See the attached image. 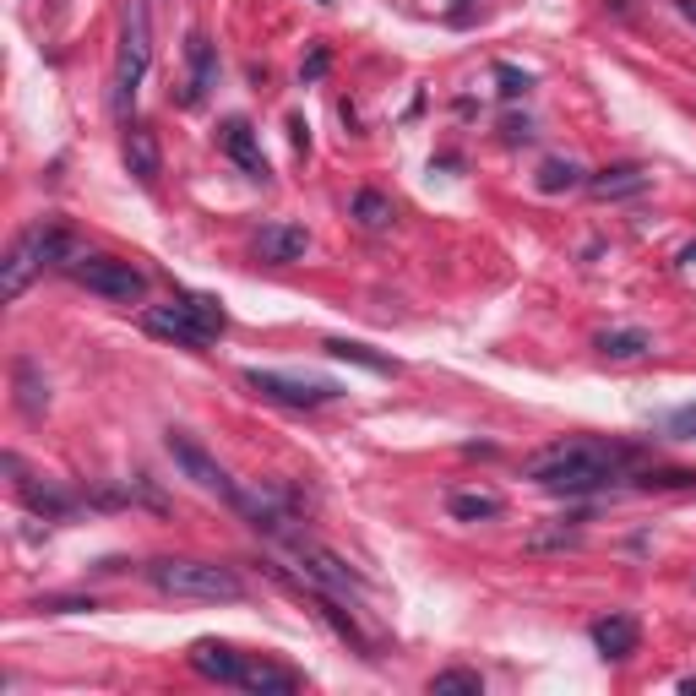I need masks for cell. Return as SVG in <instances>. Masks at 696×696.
Segmentation results:
<instances>
[{"label": "cell", "mask_w": 696, "mask_h": 696, "mask_svg": "<svg viewBox=\"0 0 696 696\" xmlns=\"http://www.w3.org/2000/svg\"><path fill=\"white\" fill-rule=\"evenodd\" d=\"M631 468V446L620 441H593V435H571V441H555L544 452H533L522 463V479L544 484L555 495H593L604 490L609 479H620Z\"/></svg>", "instance_id": "1"}, {"label": "cell", "mask_w": 696, "mask_h": 696, "mask_svg": "<svg viewBox=\"0 0 696 696\" xmlns=\"http://www.w3.org/2000/svg\"><path fill=\"white\" fill-rule=\"evenodd\" d=\"M82 261H87V245H82L71 229H60V223H33V229L6 251L0 294H6V300H22V289H28V283L39 278L44 267H55V272H77Z\"/></svg>", "instance_id": "2"}, {"label": "cell", "mask_w": 696, "mask_h": 696, "mask_svg": "<svg viewBox=\"0 0 696 696\" xmlns=\"http://www.w3.org/2000/svg\"><path fill=\"white\" fill-rule=\"evenodd\" d=\"M147 582L169 599H196V604H240L245 582L218 561H191V555H164L147 561Z\"/></svg>", "instance_id": "3"}, {"label": "cell", "mask_w": 696, "mask_h": 696, "mask_svg": "<svg viewBox=\"0 0 696 696\" xmlns=\"http://www.w3.org/2000/svg\"><path fill=\"white\" fill-rule=\"evenodd\" d=\"M147 60H153V33H147V6L131 0L126 6V33H120V60H115V109L126 115L136 87L147 77Z\"/></svg>", "instance_id": "4"}, {"label": "cell", "mask_w": 696, "mask_h": 696, "mask_svg": "<svg viewBox=\"0 0 696 696\" xmlns=\"http://www.w3.org/2000/svg\"><path fill=\"white\" fill-rule=\"evenodd\" d=\"M71 278H77L87 294H104V300H115V305H136L147 294V272L131 267V261H120V256H87Z\"/></svg>", "instance_id": "5"}, {"label": "cell", "mask_w": 696, "mask_h": 696, "mask_svg": "<svg viewBox=\"0 0 696 696\" xmlns=\"http://www.w3.org/2000/svg\"><path fill=\"white\" fill-rule=\"evenodd\" d=\"M164 446H169V457H174V463H180V474H185V479H191V484H202L207 495H218V501H229L234 512H240L245 490H240V484H234L229 474H223V468L202 452V446L191 441V435H185V430H169V435H164Z\"/></svg>", "instance_id": "6"}, {"label": "cell", "mask_w": 696, "mask_h": 696, "mask_svg": "<svg viewBox=\"0 0 696 696\" xmlns=\"http://www.w3.org/2000/svg\"><path fill=\"white\" fill-rule=\"evenodd\" d=\"M283 544L294 550V561H300V571H305V582H310V588H338V593H348V588H365V582H359V571L348 566L343 555H332L327 544H316L310 533L294 528Z\"/></svg>", "instance_id": "7"}, {"label": "cell", "mask_w": 696, "mask_h": 696, "mask_svg": "<svg viewBox=\"0 0 696 696\" xmlns=\"http://www.w3.org/2000/svg\"><path fill=\"white\" fill-rule=\"evenodd\" d=\"M245 387L283 408H321L332 397H343L338 381H310V376L300 381V376H278V370H245Z\"/></svg>", "instance_id": "8"}, {"label": "cell", "mask_w": 696, "mask_h": 696, "mask_svg": "<svg viewBox=\"0 0 696 696\" xmlns=\"http://www.w3.org/2000/svg\"><path fill=\"white\" fill-rule=\"evenodd\" d=\"M218 147L234 158V164H240V174H245V180H261V185L272 180V169H267V158H261V142H256L251 120L229 115V120L218 126Z\"/></svg>", "instance_id": "9"}, {"label": "cell", "mask_w": 696, "mask_h": 696, "mask_svg": "<svg viewBox=\"0 0 696 696\" xmlns=\"http://www.w3.org/2000/svg\"><path fill=\"white\" fill-rule=\"evenodd\" d=\"M142 327H147V332H158V338H174V343L196 348V354H202V348L213 343V332L196 327V321L185 316V310L174 305V300H169V305H147V310H142Z\"/></svg>", "instance_id": "10"}, {"label": "cell", "mask_w": 696, "mask_h": 696, "mask_svg": "<svg viewBox=\"0 0 696 696\" xmlns=\"http://www.w3.org/2000/svg\"><path fill=\"white\" fill-rule=\"evenodd\" d=\"M305 251H310V234L300 223H267L256 234V256L267 267H294V261H305Z\"/></svg>", "instance_id": "11"}, {"label": "cell", "mask_w": 696, "mask_h": 696, "mask_svg": "<svg viewBox=\"0 0 696 696\" xmlns=\"http://www.w3.org/2000/svg\"><path fill=\"white\" fill-rule=\"evenodd\" d=\"M126 169L136 174V185H158V174H164V153H158V131L142 126V120H131L126 126Z\"/></svg>", "instance_id": "12"}, {"label": "cell", "mask_w": 696, "mask_h": 696, "mask_svg": "<svg viewBox=\"0 0 696 696\" xmlns=\"http://www.w3.org/2000/svg\"><path fill=\"white\" fill-rule=\"evenodd\" d=\"M191 669L202 680H218V686H240V669H245V653H234L229 642H213V637H202L191 648Z\"/></svg>", "instance_id": "13"}, {"label": "cell", "mask_w": 696, "mask_h": 696, "mask_svg": "<svg viewBox=\"0 0 696 696\" xmlns=\"http://www.w3.org/2000/svg\"><path fill=\"white\" fill-rule=\"evenodd\" d=\"M653 185V174L642 164H609L599 174H588V196L593 202H620V196H642Z\"/></svg>", "instance_id": "14"}, {"label": "cell", "mask_w": 696, "mask_h": 696, "mask_svg": "<svg viewBox=\"0 0 696 696\" xmlns=\"http://www.w3.org/2000/svg\"><path fill=\"white\" fill-rule=\"evenodd\" d=\"M588 637H593V648H599L604 658H631V653H637V637H642V631H637V620H631V615H620V609H615V615H599V620H593Z\"/></svg>", "instance_id": "15"}, {"label": "cell", "mask_w": 696, "mask_h": 696, "mask_svg": "<svg viewBox=\"0 0 696 696\" xmlns=\"http://www.w3.org/2000/svg\"><path fill=\"white\" fill-rule=\"evenodd\" d=\"M240 686L256 691V696H294V691H300V675L283 669V664H272V658H245Z\"/></svg>", "instance_id": "16"}, {"label": "cell", "mask_w": 696, "mask_h": 696, "mask_svg": "<svg viewBox=\"0 0 696 696\" xmlns=\"http://www.w3.org/2000/svg\"><path fill=\"white\" fill-rule=\"evenodd\" d=\"M191 82H185V93H180V104H202L207 98V87L218 82V55H213V44L202 39V33H191Z\"/></svg>", "instance_id": "17"}, {"label": "cell", "mask_w": 696, "mask_h": 696, "mask_svg": "<svg viewBox=\"0 0 696 696\" xmlns=\"http://www.w3.org/2000/svg\"><path fill=\"white\" fill-rule=\"evenodd\" d=\"M593 348H599L604 359H642V354H653V338L642 327H615V332H599V338H593Z\"/></svg>", "instance_id": "18"}, {"label": "cell", "mask_w": 696, "mask_h": 696, "mask_svg": "<svg viewBox=\"0 0 696 696\" xmlns=\"http://www.w3.org/2000/svg\"><path fill=\"white\" fill-rule=\"evenodd\" d=\"M446 512H452L457 522H495L506 512V501L490 495V490H457L452 501H446Z\"/></svg>", "instance_id": "19"}, {"label": "cell", "mask_w": 696, "mask_h": 696, "mask_svg": "<svg viewBox=\"0 0 696 696\" xmlns=\"http://www.w3.org/2000/svg\"><path fill=\"white\" fill-rule=\"evenodd\" d=\"M174 305H180L185 316L196 321V327H207V332H213V338H218L223 327H229V310H223V305L213 300V294H196V289H174Z\"/></svg>", "instance_id": "20"}, {"label": "cell", "mask_w": 696, "mask_h": 696, "mask_svg": "<svg viewBox=\"0 0 696 696\" xmlns=\"http://www.w3.org/2000/svg\"><path fill=\"white\" fill-rule=\"evenodd\" d=\"M316 604H321V615H327V626H332V631H338V637H343V642H348V648H354L359 658H376V642H370V637H365V631H359V620H354V615H348V609H343V604H332V599H327V593H316Z\"/></svg>", "instance_id": "21"}, {"label": "cell", "mask_w": 696, "mask_h": 696, "mask_svg": "<svg viewBox=\"0 0 696 696\" xmlns=\"http://www.w3.org/2000/svg\"><path fill=\"white\" fill-rule=\"evenodd\" d=\"M321 348H327L332 359H348V365H365V370H376V376H397V359L376 354V348H365V343H354V338H327Z\"/></svg>", "instance_id": "22"}, {"label": "cell", "mask_w": 696, "mask_h": 696, "mask_svg": "<svg viewBox=\"0 0 696 696\" xmlns=\"http://www.w3.org/2000/svg\"><path fill=\"white\" fill-rule=\"evenodd\" d=\"M17 490H22V501H28L33 512H44V517H71V512H77V501H71V495L49 490V484H39V479H22L17 474Z\"/></svg>", "instance_id": "23"}, {"label": "cell", "mask_w": 696, "mask_h": 696, "mask_svg": "<svg viewBox=\"0 0 696 696\" xmlns=\"http://www.w3.org/2000/svg\"><path fill=\"white\" fill-rule=\"evenodd\" d=\"M577 185H588V174L571 164V158H544V164H539V191H544V196L577 191Z\"/></svg>", "instance_id": "24"}, {"label": "cell", "mask_w": 696, "mask_h": 696, "mask_svg": "<svg viewBox=\"0 0 696 696\" xmlns=\"http://www.w3.org/2000/svg\"><path fill=\"white\" fill-rule=\"evenodd\" d=\"M17 403H22V414H44L49 408V387L39 381L33 359H17Z\"/></svg>", "instance_id": "25"}, {"label": "cell", "mask_w": 696, "mask_h": 696, "mask_svg": "<svg viewBox=\"0 0 696 696\" xmlns=\"http://www.w3.org/2000/svg\"><path fill=\"white\" fill-rule=\"evenodd\" d=\"M354 223H359V229H387V223H392V196L359 191L354 196Z\"/></svg>", "instance_id": "26"}, {"label": "cell", "mask_w": 696, "mask_h": 696, "mask_svg": "<svg viewBox=\"0 0 696 696\" xmlns=\"http://www.w3.org/2000/svg\"><path fill=\"white\" fill-rule=\"evenodd\" d=\"M522 544H528L533 555H544V550H577L582 533H577V528H566V522H555V528H533Z\"/></svg>", "instance_id": "27"}, {"label": "cell", "mask_w": 696, "mask_h": 696, "mask_svg": "<svg viewBox=\"0 0 696 696\" xmlns=\"http://www.w3.org/2000/svg\"><path fill=\"white\" fill-rule=\"evenodd\" d=\"M430 691H435V696H452V691L479 696V691H484V680H479V669H441V675L430 680Z\"/></svg>", "instance_id": "28"}, {"label": "cell", "mask_w": 696, "mask_h": 696, "mask_svg": "<svg viewBox=\"0 0 696 696\" xmlns=\"http://www.w3.org/2000/svg\"><path fill=\"white\" fill-rule=\"evenodd\" d=\"M637 484H642V490H686V484H696V474H686V468H658V474H653V468H648Z\"/></svg>", "instance_id": "29"}, {"label": "cell", "mask_w": 696, "mask_h": 696, "mask_svg": "<svg viewBox=\"0 0 696 696\" xmlns=\"http://www.w3.org/2000/svg\"><path fill=\"white\" fill-rule=\"evenodd\" d=\"M495 82H501V98H522V93H528V87H533V77H528V71L506 66V60H501V66H495Z\"/></svg>", "instance_id": "30"}, {"label": "cell", "mask_w": 696, "mask_h": 696, "mask_svg": "<svg viewBox=\"0 0 696 696\" xmlns=\"http://www.w3.org/2000/svg\"><path fill=\"white\" fill-rule=\"evenodd\" d=\"M327 66H332V49L327 44H310V55L300 60V82H321V77H327Z\"/></svg>", "instance_id": "31"}, {"label": "cell", "mask_w": 696, "mask_h": 696, "mask_svg": "<svg viewBox=\"0 0 696 696\" xmlns=\"http://www.w3.org/2000/svg\"><path fill=\"white\" fill-rule=\"evenodd\" d=\"M664 425L675 430V435H686V441H696V408H675V414H669Z\"/></svg>", "instance_id": "32"}, {"label": "cell", "mask_w": 696, "mask_h": 696, "mask_svg": "<svg viewBox=\"0 0 696 696\" xmlns=\"http://www.w3.org/2000/svg\"><path fill=\"white\" fill-rule=\"evenodd\" d=\"M289 142L300 147V153L310 147V126H305V115H289Z\"/></svg>", "instance_id": "33"}, {"label": "cell", "mask_w": 696, "mask_h": 696, "mask_svg": "<svg viewBox=\"0 0 696 696\" xmlns=\"http://www.w3.org/2000/svg\"><path fill=\"white\" fill-rule=\"evenodd\" d=\"M675 6H680V17H686V22H696V0H675Z\"/></svg>", "instance_id": "34"}, {"label": "cell", "mask_w": 696, "mask_h": 696, "mask_svg": "<svg viewBox=\"0 0 696 696\" xmlns=\"http://www.w3.org/2000/svg\"><path fill=\"white\" fill-rule=\"evenodd\" d=\"M680 261H686V267H696V245H686V251H680Z\"/></svg>", "instance_id": "35"}]
</instances>
